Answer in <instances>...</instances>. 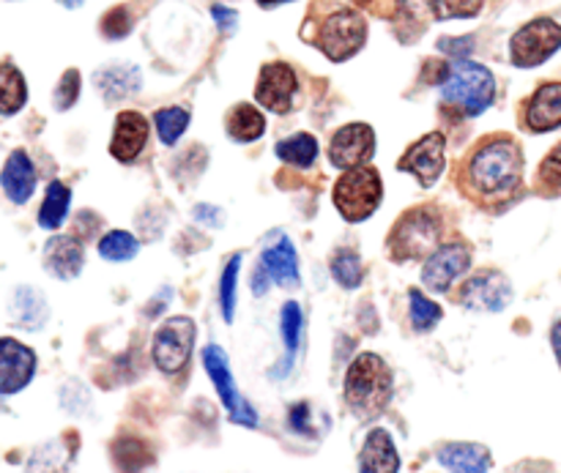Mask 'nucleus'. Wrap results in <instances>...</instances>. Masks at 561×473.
Returning <instances> with one entry per match:
<instances>
[{
  "mask_svg": "<svg viewBox=\"0 0 561 473\" xmlns=\"http://www.w3.org/2000/svg\"><path fill=\"white\" fill-rule=\"evenodd\" d=\"M551 343H553V350H557V359L561 365V321L553 326V334H551Z\"/></svg>",
  "mask_w": 561,
  "mask_h": 473,
  "instance_id": "nucleus-43",
  "label": "nucleus"
},
{
  "mask_svg": "<svg viewBox=\"0 0 561 473\" xmlns=\"http://www.w3.org/2000/svg\"><path fill=\"white\" fill-rule=\"evenodd\" d=\"M438 49L447 55H455L458 60H466V55L474 53V38L463 36V38H442L438 42Z\"/></svg>",
  "mask_w": 561,
  "mask_h": 473,
  "instance_id": "nucleus-39",
  "label": "nucleus"
},
{
  "mask_svg": "<svg viewBox=\"0 0 561 473\" xmlns=\"http://www.w3.org/2000/svg\"><path fill=\"white\" fill-rule=\"evenodd\" d=\"M261 5H274V3H288V0H257Z\"/></svg>",
  "mask_w": 561,
  "mask_h": 473,
  "instance_id": "nucleus-45",
  "label": "nucleus"
},
{
  "mask_svg": "<svg viewBox=\"0 0 561 473\" xmlns=\"http://www.w3.org/2000/svg\"><path fill=\"white\" fill-rule=\"evenodd\" d=\"M561 47V25L553 20H535L526 27H520L515 33L513 44V60L515 66H524V69H531V66H540L551 58L553 53Z\"/></svg>",
  "mask_w": 561,
  "mask_h": 473,
  "instance_id": "nucleus-9",
  "label": "nucleus"
},
{
  "mask_svg": "<svg viewBox=\"0 0 561 473\" xmlns=\"http://www.w3.org/2000/svg\"><path fill=\"white\" fill-rule=\"evenodd\" d=\"M381 203V175L373 168H351L334 186V206L348 222H365Z\"/></svg>",
  "mask_w": 561,
  "mask_h": 473,
  "instance_id": "nucleus-5",
  "label": "nucleus"
},
{
  "mask_svg": "<svg viewBox=\"0 0 561 473\" xmlns=\"http://www.w3.org/2000/svg\"><path fill=\"white\" fill-rule=\"evenodd\" d=\"M96 88L102 91V96L107 102H121V99L131 96V93L140 91V69L129 64H115L107 66V69H99L96 77H93Z\"/></svg>",
  "mask_w": 561,
  "mask_h": 473,
  "instance_id": "nucleus-22",
  "label": "nucleus"
},
{
  "mask_svg": "<svg viewBox=\"0 0 561 473\" xmlns=\"http://www.w3.org/2000/svg\"><path fill=\"white\" fill-rule=\"evenodd\" d=\"M82 3H85V0H64L66 9H77V5H82Z\"/></svg>",
  "mask_w": 561,
  "mask_h": 473,
  "instance_id": "nucleus-44",
  "label": "nucleus"
},
{
  "mask_svg": "<svg viewBox=\"0 0 561 473\" xmlns=\"http://www.w3.org/2000/svg\"><path fill=\"white\" fill-rule=\"evenodd\" d=\"M211 14H214V22L222 27V33H233L236 25H239V14H236L233 9H225V5H214Z\"/></svg>",
  "mask_w": 561,
  "mask_h": 473,
  "instance_id": "nucleus-40",
  "label": "nucleus"
},
{
  "mask_svg": "<svg viewBox=\"0 0 561 473\" xmlns=\"http://www.w3.org/2000/svg\"><path fill=\"white\" fill-rule=\"evenodd\" d=\"M376 151V135L367 124H348L343 129H337V135L332 137V146H329V159H332L334 168L351 170L362 168L367 159Z\"/></svg>",
  "mask_w": 561,
  "mask_h": 473,
  "instance_id": "nucleus-12",
  "label": "nucleus"
},
{
  "mask_svg": "<svg viewBox=\"0 0 561 473\" xmlns=\"http://www.w3.org/2000/svg\"><path fill=\"white\" fill-rule=\"evenodd\" d=\"M36 372V354L16 339H0V394H16Z\"/></svg>",
  "mask_w": 561,
  "mask_h": 473,
  "instance_id": "nucleus-14",
  "label": "nucleus"
},
{
  "mask_svg": "<svg viewBox=\"0 0 561 473\" xmlns=\"http://www.w3.org/2000/svg\"><path fill=\"white\" fill-rule=\"evenodd\" d=\"M25 77L11 64H0V115H14L25 107Z\"/></svg>",
  "mask_w": 561,
  "mask_h": 473,
  "instance_id": "nucleus-25",
  "label": "nucleus"
},
{
  "mask_svg": "<svg viewBox=\"0 0 561 473\" xmlns=\"http://www.w3.org/2000/svg\"><path fill=\"white\" fill-rule=\"evenodd\" d=\"M540 175H542V181L551 186V189H559L561 186V146H557L551 153H548L546 162H542V168H540Z\"/></svg>",
  "mask_w": 561,
  "mask_h": 473,
  "instance_id": "nucleus-38",
  "label": "nucleus"
},
{
  "mask_svg": "<svg viewBox=\"0 0 561 473\" xmlns=\"http://www.w3.org/2000/svg\"><path fill=\"white\" fill-rule=\"evenodd\" d=\"M471 266V252L466 244H444L427 257L425 268H422V282L427 290L436 293H447L458 277H463L466 268Z\"/></svg>",
  "mask_w": 561,
  "mask_h": 473,
  "instance_id": "nucleus-10",
  "label": "nucleus"
},
{
  "mask_svg": "<svg viewBox=\"0 0 561 473\" xmlns=\"http://www.w3.org/2000/svg\"><path fill=\"white\" fill-rule=\"evenodd\" d=\"M261 266L283 288H299V257H296L294 244L285 233H274L263 244Z\"/></svg>",
  "mask_w": 561,
  "mask_h": 473,
  "instance_id": "nucleus-16",
  "label": "nucleus"
},
{
  "mask_svg": "<svg viewBox=\"0 0 561 473\" xmlns=\"http://www.w3.org/2000/svg\"><path fill=\"white\" fill-rule=\"evenodd\" d=\"M526 124L535 131H551L561 126V82H548L531 96Z\"/></svg>",
  "mask_w": 561,
  "mask_h": 473,
  "instance_id": "nucleus-20",
  "label": "nucleus"
},
{
  "mask_svg": "<svg viewBox=\"0 0 561 473\" xmlns=\"http://www.w3.org/2000/svg\"><path fill=\"white\" fill-rule=\"evenodd\" d=\"M365 38H367V25H365V16L356 14L351 9H340L334 11L332 16H327L318 31L316 44L327 58L332 60H348L365 47Z\"/></svg>",
  "mask_w": 561,
  "mask_h": 473,
  "instance_id": "nucleus-6",
  "label": "nucleus"
},
{
  "mask_svg": "<svg viewBox=\"0 0 561 473\" xmlns=\"http://www.w3.org/2000/svg\"><path fill=\"white\" fill-rule=\"evenodd\" d=\"M442 96L460 113L480 115L491 107L493 96H496V80L485 66L458 60L455 66H449L447 77H444Z\"/></svg>",
  "mask_w": 561,
  "mask_h": 473,
  "instance_id": "nucleus-3",
  "label": "nucleus"
},
{
  "mask_svg": "<svg viewBox=\"0 0 561 473\" xmlns=\"http://www.w3.org/2000/svg\"><path fill=\"white\" fill-rule=\"evenodd\" d=\"M460 301H463V307L477 312H502L513 301V285L504 274L488 268V272H480L463 285Z\"/></svg>",
  "mask_w": 561,
  "mask_h": 473,
  "instance_id": "nucleus-11",
  "label": "nucleus"
},
{
  "mask_svg": "<svg viewBox=\"0 0 561 473\" xmlns=\"http://www.w3.org/2000/svg\"><path fill=\"white\" fill-rule=\"evenodd\" d=\"M77 96H80V71L69 69L55 88V107L69 109L77 102Z\"/></svg>",
  "mask_w": 561,
  "mask_h": 473,
  "instance_id": "nucleus-36",
  "label": "nucleus"
},
{
  "mask_svg": "<svg viewBox=\"0 0 561 473\" xmlns=\"http://www.w3.org/2000/svg\"><path fill=\"white\" fill-rule=\"evenodd\" d=\"M442 321V307L422 296L420 290H411V323L416 332H431Z\"/></svg>",
  "mask_w": 561,
  "mask_h": 473,
  "instance_id": "nucleus-32",
  "label": "nucleus"
},
{
  "mask_svg": "<svg viewBox=\"0 0 561 473\" xmlns=\"http://www.w3.org/2000/svg\"><path fill=\"white\" fill-rule=\"evenodd\" d=\"M197 328L190 318H170L153 334V365L168 376H175L190 361Z\"/></svg>",
  "mask_w": 561,
  "mask_h": 473,
  "instance_id": "nucleus-7",
  "label": "nucleus"
},
{
  "mask_svg": "<svg viewBox=\"0 0 561 473\" xmlns=\"http://www.w3.org/2000/svg\"><path fill=\"white\" fill-rule=\"evenodd\" d=\"M263 131H266V118L252 104H239L228 115V135L236 142H255L257 137H263Z\"/></svg>",
  "mask_w": 561,
  "mask_h": 473,
  "instance_id": "nucleus-24",
  "label": "nucleus"
},
{
  "mask_svg": "<svg viewBox=\"0 0 561 473\" xmlns=\"http://www.w3.org/2000/svg\"><path fill=\"white\" fill-rule=\"evenodd\" d=\"M400 458L392 436L387 430H373L367 436L359 458V473H398Z\"/></svg>",
  "mask_w": 561,
  "mask_h": 473,
  "instance_id": "nucleus-21",
  "label": "nucleus"
},
{
  "mask_svg": "<svg viewBox=\"0 0 561 473\" xmlns=\"http://www.w3.org/2000/svg\"><path fill=\"white\" fill-rule=\"evenodd\" d=\"M129 31H131V16H129V9H124V5L113 9L102 20V33L107 38H124Z\"/></svg>",
  "mask_w": 561,
  "mask_h": 473,
  "instance_id": "nucleus-37",
  "label": "nucleus"
},
{
  "mask_svg": "<svg viewBox=\"0 0 561 473\" xmlns=\"http://www.w3.org/2000/svg\"><path fill=\"white\" fill-rule=\"evenodd\" d=\"M153 124H157L159 140H162L164 146H175V142L181 140V135L186 131V126H190V113H186L184 107L159 109V113L153 115Z\"/></svg>",
  "mask_w": 561,
  "mask_h": 473,
  "instance_id": "nucleus-29",
  "label": "nucleus"
},
{
  "mask_svg": "<svg viewBox=\"0 0 561 473\" xmlns=\"http://www.w3.org/2000/svg\"><path fill=\"white\" fill-rule=\"evenodd\" d=\"M85 263V250L75 235H55L44 246V266L58 279H75Z\"/></svg>",
  "mask_w": 561,
  "mask_h": 473,
  "instance_id": "nucleus-18",
  "label": "nucleus"
},
{
  "mask_svg": "<svg viewBox=\"0 0 561 473\" xmlns=\"http://www.w3.org/2000/svg\"><path fill=\"white\" fill-rule=\"evenodd\" d=\"M403 173H411L420 178L422 186H433L444 170V137L442 135H425L416 146L405 151V157L398 164Z\"/></svg>",
  "mask_w": 561,
  "mask_h": 473,
  "instance_id": "nucleus-15",
  "label": "nucleus"
},
{
  "mask_svg": "<svg viewBox=\"0 0 561 473\" xmlns=\"http://www.w3.org/2000/svg\"><path fill=\"white\" fill-rule=\"evenodd\" d=\"M14 315L22 326L38 328L47 321V304H44V296L33 288H20L14 293Z\"/></svg>",
  "mask_w": 561,
  "mask_h": 473,
  "instance_id": "nucleus-28",
  "label": "nucleus"
},
{
  "mask_svg": "<svg viewBox=\"0 0 561 473\" xmlns=\"http://www.w3.org/2000/svg\"><path fill=\"white\" fill-rule=\"evenodd\" d=\"M438 463L453 473H488L491 454L485 447L477 443H449L438 452Z\"/></svg>",
  "mask_w": 561,
  "mask_h": 473,
  "instance_id": "nucleus-23",
  "label": "nucleus"
},
{
  "mask_svg": "<svg viewBox=\"0 0 561 473\" xmlns=\"http://www.w3.org/2000/svg\"><path fill=\"white\" fill-rule=\"evenodd\" d=\"M471 184L488 197L513 195L524 178V153L507 137L488 140L480 151L471 157L469 164Z\"/></svg>",
  "mask_w": 561,
  "mask_h": 473,
  "instance_id": "nucleus-1",
  "label": "nucleus"
},
{
  "mask_svg": "<svg viewBox=\"0 0 561 473\" xmlns=\"http://www.w3.org/2000/svg\"><path fill=\"white\" fill-rule=\"evenodd\" d=\"M438 235H442V222L431 208H416L400 217L389 235V250L398 261H420L431 257L438 250Z\"/></svg>",
  "mask_w": 561,
  "mask_h": 473,
  "instance_id": "nucleus-4",
  "label": "nucleus"
},
{
  "mask_svg": "<svg viewBox=\"0 0 561 473\" xmlns=\"http://www.w3.org/2000/svg\"><path fill=\"white\" fill-rule=\"evenodd\" d=\"M482 0H433V16L436 20H463V16L480 14Z\"/></svg>",
  "mask_w": 561,
  "mask_h": 473,
  "instance_id": "nucleus-35",
  "label": "nucleus"
},
{
  "mask_svg": "<svg viewBox=\"0 0 561 473\" xmlns=\"http://www.w3.org/2000/svg\"><path fill=\"white\" fill-rule=\"evenodd\" d=\"M137 250H140V244H137L135 235L126 233V230H113V233H107L99 241V255H102L104 261L113 263L131 261V257L137 255Z\"/></svg>",
  "mask_w": 561,
  "mask_h": 473,
  "instance_id": "nucleus-30",
  "label": "nucleus"
},
{
  "mask_svg": "<svg viewBox=\"0 0 561 473\" xmlns=\"http://www.w3.org/2000/svg\"><path fill=\"white\" fill-rule=\"evenodd\" d=\"M296 88H299V82H296L294 69L288 64H266L257 77L255 99L272 113H288Z\"/></svg>",
  "mask_w": 561,
  "mask_h": 473,
  "instance_id": "nucleus-13",
  "label": "nucleus"
},
{
  "mask_svg": "<svg viewBox=\"0 0 561 473\" xmlns=\"http://www.w3.org/2000/svg\"><path fill=\"white\" fill-rule=\"evenodd\" d=\"M0 186H3L9 200L16 203V206L31 200L33 189H36V173H33V164L25 151H14L5 159L3 173H0Z\"/></svg>",
  "mask_w": 561,
  "mask_h": 473,
  "instance_id": "nucleus-19",
  "label": "nucleus"
},
{
  "mask_svg": "<svg viewBox=\"0 0 561 473\" xmlns=\"http://www.w3.org/2000/svg\"><path fill=\"white\" fill-rule=\"evenodd\" d=\"M268 279H272V277H268V274H266V268L257 266L255 268V282H252V293H255V296L266 293V290H268Z\"/></svg>",
  "mask_w": 561,
  "mask_h": 473,
  "instance_id": "nucleus-42",
  "label": "nucleus"
},
{
  "mask_svg": "<svg viewBox=\"0 0 561 473\" xmlns=\"http://www.w3.org/2000/svg\"><path fill=\"white\" fill-rule=\"evenodd\" d=\"M203 367H206L208 378H211L222 405L228 408L230 419H233L236 425L257 427L255 408H252V405L241 397L239 389H236L233 376H230V367H228V356H225V350L219 348V345H208V348L203 350Z\"/></svg>",
  "mask_w": 561,
  "mask_h": 473,
  "instance_id": "nucleus-8",
  "label": "nucleus"
},
{
  "mask_svg": "<svg viewBox=\"0 0 561 473\" xmlns=\"http://www.w3.org/2000/svg\"><path fill=\"white\" fill-rule=\"evenodd\" d=\"M148 140V120L135 109H126L115 118V135L110 142V153L118 162H135Z\"/></svg>",
  "mask_w": 561,
  "mask_h": 473,
  "instance_id": "nucleus-17",
  "label": "nucleus"
},
{
  "mask_svg": "<svg viewBox=\"0 0 561 473\" xmlns=\"http://www.w3.org/2000/svg\"><path fill=\"white\" fill-rule=\"evenodd\" d=\"M332 277L337 279L343 288H359L362 285V277H365V268H362V261L356 257V252H337L332 261Z\"/></svg>",
  "mask_w": 561,
  "mask_h": 473,
  "instance_id": "nucleus-31",
  "label": "nucleus"
},
{
  "mask_svg": "<svg viewBox=\"0 0 561 473\" xmlns=\"http://www.w3.org/2000/svg\"><path fill=\"white\" fill-rule=\"evenodd\" d=\"M195 219H201V222H208L211 228H217V224H222V211L203 203V206H195Z\"/></svg>",
  "mask_w": 561,
  "mask_h": 473,
  "instance_id": "nucleus-41",
  "label": "nucleus"
},
{
  "mask_svg": "<svg viewBox=\"0 0 561 473\" xmlns=\"http://www.w3.org/2000/svg\"><path fill=\"white\" fill-rule=\"evenodd\" d=\"M239 268H241V255H233L225 266L222 279H219V304H222L225 321H233L236 310V282H239Z\"/></svg>",
  "mask_w": 561,
  "mask_h": 473,
  "instance_id": "nucleus-34",
  "label": "nucleus"
},
{
  "mask_svg": "<svg viewBox=\"0 0 561 473\" xmlns=\"http://www.w3.org/2000/svg\"><path fill=\"white\" fill-rule=\"evenodd\" d=\"M69 203H71V192L69 186H64L60 181H53L44 195L42 208H38V224L44 230H55L64 224L66 214H69Z\"/></svg>",
  "mask_w": 561,
  "mask_h": 473,
  "instance_id": "nucleus-26",
  "label": "nucleus"
},
{
  "mask_svg": "<svg viewBox=\"0 0 561 473\" xmlns=\"http://www.w3.org/2000/svg\"><path fill=\"white\" fill-rule=\"evenodd\" d=\"M301 328H305V315H301L296 301H288V304L283 307V315H279V332H283L288 356H296V350H299Z\"/></svg>",
  "mask_w": 561,
  "mask_h": 473,
  "instance_id": "nucleus-33",
  "label": "nucleus"
},
{
  "mask_svg": "<svg viewBox=\"0 0 561 473\" xmlns=\"http://www.w3.org/2000/svg\"><path fill=\"white\" fill-rule=\"evenodd\" d=\"M392 400V370L376 354L356 356L345 376V403L359 419H376Z\"/></svg>",
  "mask_w": 561,
  "mask_h": 473,
  "instance_id": "nucleus-2",
  "label": "nucleus"
},
{
  "mask_svg": "<svg viewBox=\"0 0 561 473\" xmlns=\"http://www.w3.org/2000/svg\"><path fill=\"white\" fill-rule=\"evenodd\" d=\"M277 157L294 168H312L318 159V140L312 135H294L277 146Z\"/></svg>",
  "mask_w": 561,
  "mask_h": 473,
  "instance_id": "nucleus-27",
  "label": "nucleus"
}]
</instances>
